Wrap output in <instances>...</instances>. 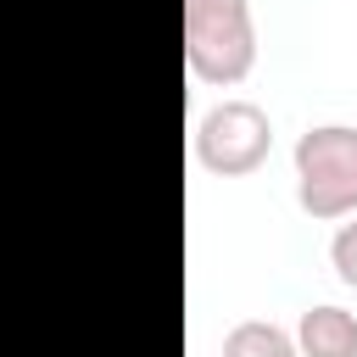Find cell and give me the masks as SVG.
<instances>
[{"instance_id": "1", "label": "cell", "mask_w": 357, "mask_h": 357, "mask_svg": "<svg viewBox=\"0 0 357 357\" xmlns=\"http://www.w3.org/2000/svg\"><path fill=\"white\" fill-rule=\"evenodd\" d=\"M184 61L206 84H240L257 67L251 0H184Z\"/></svg>"}, {"instance_id": "4", "label": "cell", "mask_w": 357, "mask_h": 357, "mask_svg": "<svg viewBox=\"0 0 357 357\" xmlns=\"http://www.w3.org/2000/svg\"><path fill=\"white\" fill-rule=\"evenodd\" d=\"M296 346H301V357H357V312H346L335 301L307 307L296 324Z\"/></svg>"}, {"instance_id": "5", "label": "cell", "mask_w": 357, "mask_h": 357, "mask_svg": "<svg viewBox=\"0 0 357 357\" xmlns=\"http://www.w3.org/2000/svg\"><path fill=\"white\" fill-rule=\"evenodd\" d=\"M223 357H301L296 335L268 324V318H245L223 335Z\"/></svg>"}, {"instance_id": "3", "label": "cell", "mask_w": 357, "mask_h": 357, "mask_svg": "<svg viewBox=\"0 0 357 357\" xmlns=\"http://www.w3.org/2000/svg\"><path fill=\"white\" fill-rule=\"evenodd\" d=\"M273 145V123L257 100H218L201 123H195V162L218 178H245L268 162Z\"/></svg>"}, {"instance_id": "2", "label": "cell", "mask_w": 357, "mask_h": 357, "mask_svg": "<svg viewBox=\"0 0 357 357\" xmlns=\"http://www.w3.org/2000/svg\"><path fill=\"white\" fill-rule=\"evenodd\" d=\"M296 201L312 218L357 212V128L351 123H318L296 139Z\"/></svg>"}, {"instance_id": "6", "label": "cell", "mask_w": 357, "mask_h": 357, "mask_svg": "<svg viewBox=\"0 0 357 357\" xmlns=\"http://www.w3.org/2000/svg\"><path fill=\"white\" fill-rule=\"evenodd\" d=\"M329 262H335V273L357 290V212H351V223L335 229V240H329Z\"/></svg>"}]
</instances>
